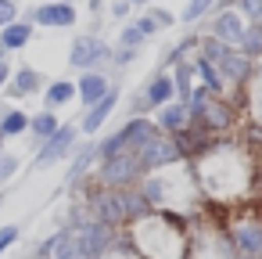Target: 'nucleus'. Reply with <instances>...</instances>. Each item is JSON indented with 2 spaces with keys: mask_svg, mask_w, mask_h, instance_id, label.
<instances>
[{
  "mask_svg": "<svg viewBox=\"0 0 262 259\" xmlns=\"http://www.w3.org/2000/svg\"><path fill=\"white\" fill-rule=\"evenodd\" d=\"M26 259H47V255H36V252H29V255H26Z\"/></svg>",
  "mask_w": 262,
  "mask_h": 259,
  "instance_id": "58836bf2",
  "label": "nucleus"
},
{
  "mask_svg": "<svg viewBox=\"0 0 262 259\" xmlns=\"http://www.w3.org/2000/svg\"><path fill=\"white\" fill-rule=\"evenodd\" d=\"M190 65H194V79H198V87H205L212 97H230V90H226L219 69H215L208 58H201V54L194 51V54H190Z\"/></svg>",
  "mask_w": 262,
  "mask_h": 259,
  "instance_id": "6ab92c4d",
  "label": "nucleus"
},
{
  "mask_svg": "<svg viewBox=\"0 0 262 259\" xmlns=\"http://www.w3.org/2000/svg\"><path fill=\"white\" fill-rule=\"evenodd\" d=\"M258 198H262V151H258Z\"/></svg>",
  "mask_w": 262,
  "mask_h": 259,
  "instance_id": "4c0bfd02",
  "label": "nucleus"
},
{
  "mask_svg": "<svg viewBox=\"0 0 262 259\" xmlns=\"http://www.w3.org/2000/svg\"><path fill=\"white\" fill-rule=\"evenodd\" d=\"M47 4H54V0H47Z\"/></svg>",
  "mask_w": 262,
  "mask_h": 259,
  "instance_id": "a19ab883",
  "label": "nucleus"
},
{
  "mask_svg": "<svg viewBox=\"0 0 262 259\" xmlns=\"http://www.w3.org/2000/svg\"><path fill=\"white\" fill-rule=\"evenodd\" d=\"M4 148H8V141H4V133H0V151H4Z\"/></svg>",
  "mask_w": 262,
  "mask_h": 259,
  "instance_id": "ea45409f",
  "label": "nucleus"
},
{
  "mask_svg": "<svg viewBox=\"0 0 262 259\" xmlns=\"http://www.w3.org/2000/svg\"><path fill=\"white\" fill-rule=\"evenodd\" d=\"M43 87H47V76L36 65L22 62V65H15V72H11V79H8V87H4L0 97H8V101H33V97L43 94Z\"/></svg>",
  "mask_w": 262,
  "mask_h": 259,
  "instance_id": "f8f14e48",
  "label": "nucleus"
},
{
  "mask_svg": "<svg viewBox=\"0 0 262 259\" xmlns=\"http://www.w3.org/2000/svg\"><path fill=\"white\" fill-rule=\"evenodd\" d=\"M0 133H4V141L29 137V112L22 105H0Z\"/></svg>",
  "mask_w": 262,
  "mask_h": 259,
  "instance_id": "4be33fe9",
  "label": "nucleus"
},
{
  "mask_svg": "<svg viewBox=\"0 0 262 259\" xmlns=\"http://www.w3.org/2000/svg\"><path fill=\"white\" fill-rule=\"evenodd\" d=\"M22 18V8H18V0H0V29H8L11 22Z\"/></svg>",
  "mask_w": 262,
  "mask_h": 259,
  "instance_id": "473e14b6",
  "label": "nucleus"
},
{
  "mask_svg": "<svg viewBox=\"0 0 262 259\" xmlns=\"http://www.w3.org/2000/svg\"><path fill=\"white\" fill-rule=\"evenodd\" d=\"M147 15H151V22L158 26V33H165V29H176V15H172L169 8H162V4H151V8H147Z\"/></svg>",
  "mask_w": 262,
  "mask_h": 259,
  "instance_id": "c756f323",
  "label": "nucleus"
},
{
  "mask_svg": "<svg viewBox=\"0 0 262 259\" xmlns=\"http://www.w3.org/2000/svg\"><path fill=\"white\" fill-rule=\"evenodd\" d=\"M194 173V184L208 205L237 209L248 202H258V155L241 137H215L208 151H201L194 162H187Z\"/></svg>",
  "mask_w": 262,
  "mask_h": 259,
  "instance_id": "f257e3e1",
  "label": "nucleus"
},
{
  "mask_svg": "<svg viewBox=\"0 0 262 259\" xmlns=\"http://www.w3.org/2000/svg\"><path fill=\"white\" fill-rule=\"evenodd\" d=\"M119 230L90 220L83 227H58L51 230L43 241L33 245L36 255H47V259H101L112 245H115Z\"/></svg>",
  "mask_w": 262,
  "mask_h": 259,
  "instance_id": "7ed1b4c3",
  "label": "nucleus"
},
{
  "mask_svg": "<svg viewBox=\"0 0 262 259\" xmlns=\"http://www.w3.org/2000/svg\"><path fill=\"white\" fill-rule=\"evenodd\" d=\"M133 26H137V29H140V33L147 36V44H151V40L158 36V26L151 22V15H147V11H140V15H133Z\"/></svg>",
  "mask_w": 262,
  "mask_h": 259,
  "instance_id": "72a5a7b5",
  "label": "nucleus"
},
{
  "mask_svg": "<svg viewBox=\"0 0 262 259\" xmlns=\"http://www.w3.org/2000/svg\"><path fill=\"white\" fill-rule=\"evenodd\" d=\"M129 4H133V11H147V8L155 4V0H129Z\"/></svg>",
  "mask_w": 262,
  "mask_h": 259,
  "instance_id": "e433bc0d",
  "label": "nucleus"
},
{
  "mask_svg": "<svg viewBox=\"0 0 262 259\" xmlns=\"http://www.w3.org/2000/svg\"><path fill=\"white\" fill-rule=\"evenodd\" d=\"M104 8H108V0H86V11H90V18H101V15H104Z\"/></svg>",
  "mask_w": 262,
  "mask_h": 259,
  "instance_id": "c9c22d12",
  "label": "nucleus"
},
{
  "mask_svg": "<svg viewBox=\"0 0 262 259\" xmlns=\"http://www.w3.org/2000/svg\"><path fill=\"white\" fill-rule=\"evenodd\" d=\"M18 173H22V155L4 148V151H0V187H4V184H11Z\"/></svg>",
  "mask_w": 262,
  "mask_h": 259,
  "instance_id": "a878e982",
  "label": "nucleus"
},
{
  "mask_svg": "<svg viewBox=\"0 0 262 259\" xmlns=\"http://www.w3.org/2000/svg\"><path fill=\"white\" fill-rule=\"evenodd\" d=\"M198 220V216H194ZM176 212H151L126 227V241L140 259H190V223Z\"/></svg>",
  "mask_w": 262,
  "mask_h": 259,
  "instance_id": "f03ea898",
  "label": "nucleus"
},
{
  "mask_svg": "<svg viewBox=\"0 0 262 259\" xmlns=\"http://www.w3.org/2000/svg\"><path fill=\"white\" fill-rule=\"evenodd\" d=\"M140 180H144V173H140L137 155H133V151H122V155L101 158L97 169H94V176H90L86 184H94V187H108V191H126V187H137Z\"/></svg>",
  "mask_w": 262,
  "mask_h": 259,
  "instance_id": "0eeeda50",
  "label": "nucleus"
},
{
  "mask_svg": "<svg viewBox=\"0 0 262 259\" xmlns=\"http://www.w3.org/2000/svg\"><path fill=\"white\" fill-rule=\"evenodd\" d=\"M76 72H108L112 69V44L94 29V33H76L69 44L65 58Z\"/></svg>",
  "mask_w": 262,
  "mask_h": 259,
  "instance_id": "423d86ee",
  "label": "nucleus"
},
{
  "mask_svg": "<svg viewBox=\"0 0 262 259\" xmlns=\"http://www.w3.org/2000/svg\"><path fill=\"white\" fill-rule=\"evenodd\" d=\"M144 58V51H126V47H112V69H119V72H126L129 65H137Z\"/></svg>",
  "mask_w": 262,
  "mask_h": 259,
  "instance_id": "c85d7f7f",
  "label": "nucleus"
},
{
  "mask_svg": "<svg viewBox=\"0 0 262 259\" xmlns=\"http://www.w3.org/2000/svg\"><path fill=\"white\" fill-rule=\"evenodd\" d=\"M137 162H140V173L151 176V173H162V169H172V166H183V155L176 148L172 137H151L140 151H137Z\"/></svg>",
  "mask_w": 262,
  "mask_h": 259,
  "instance_id": "9b49d317",
  "label": "nucleus"
},
{
  "mask_svg": "<svg viewBox=\"0 0 262 259\" xmlns=\"http://www.w3.org/2000/svg\"><path fill=\"white\" fill-rule=\"evenodd\" d=\"M65 119L58 115V112H47V108H40V112H29V141H33V151L40 148V144H47L54 133H58V126H61Z\"/></svg>",
  "mask_w": 262,
  "mask_h": 259,
  "instance_id": "aec40b11",
  "label": "nucleus"
},
{
  "mask_svg": "<svg viewBox=\"0 0 262 259\" xmlns=\"http://www.w3.org/2000/svg\"><path fill=\"white\" fill-rule=\"evenodd\" d=\"M76 148H79V126H76L72 119H65V123L58 126V133H54L47 144H40V148L33 151V169L65 166V162L76 155Z\"/></svg>",
  "mask_w": 262,
  "mask_h": 259,
  "instance_id": "1a4fd4ad",
  "label": "nucleus"
},
{
  "mask_svg": "<svg viewBox=\"0 0 262 259\" xmlns=\"http://www.w3.org/2000/svg\"><path fill=\"white\" fill-rule=\"evenodd\" d=\"M40 101H43V108L47 112H65L69 105H76V79H47V87H43V94H40Z\"/></svg>",
  "mask_w": 262,
  "mask_h": 259,
  "instance_id": "f3484780",
  "label": "nucleus"
},
{
  "mask_svg": "<svg viewBox=\"0 0 262 259\" xmlns=\"http://www.w3.org/2000/svg\"><path fill=\"white\" fill-rule=\"evenodd\" d=\"M212 11H215V0H187L183 11L176 15V22H180V26H187V29H198Z\"/></svg>",
  "mask_w": 262,
  "mask_h": 259,
  "instance_id": "b1692460",
  "label": "nucleus"
},
{
  "mask_svg": "<svg viewBox=\"0 0 262 259\" xmlns=\"http://www.w3.org/2000/svg\"><path fill=\"white\" fill-rule=\"evenodd\" d=\"M223 241L233 259H262V212L251 205H237L233 220L223 230Z\"/></svg>",
  "mask_w": 262,
  "mask_h": 259,
  "instance_id": "39448f33",
  "label": "nucleus"
},
{
  "mask_svg": "<svg viewBox=\"0 0 262 259\" xmlns=\"http://www.w3.org/2000/svg\"><path fill=\"white\" fill-rule=\"evenodd\" d=\"M198 33L219 40V44L230 47V51H241V47H244V36H248V22H244L233 8H230V11H212V15L198 26Z\"/></svg>",
  "mask_w": 262,
  "mask_h": 259,
  "instance_id": "9d476101",
  "label": "nucleus"
},
{
  "mask_svg": "<svg viewBox=\"0 0 262 259\" xmlns=\"http://www.w3.org/2000/svg\"><path fill=\"white\" fill-rule=\"evenodd\" d=\"M237 105H241V115H248V126H258L262 130V62H255V76L241 90Z\"/></svg>",
  "mask_w": 262,
  "mask_h": 259,
  "instance_id": "dca6fc26",
  "label": "nucleus"
},
{
  "mask_svg": "<svg viewBox=\"0 0 262 259\" xmlns=\"http://www.w3.org/2000/svg\"><path fill=\"white\" fill-rule=\"evenodd\" d=\"M119 101H122V87L115 83L108 97H101V101H97L94 108H86V112H79V119H76V126H79V137L86 133V137L94 141V133H101V130L108 126V119L115 115V108H119Z\"/></svg>",
  "mask_w": 262,
  "mask_h": 259,
  "instance_id": "4468645a",
  "label": "nucleus"
},
{
  "mask_svg": "<svg viewBox=\"0 0 262 259\" xmlns=\"http://www.w3.org/2000/svg\"><path fill=\"white\" fill-rule=\"evenodd\" d=\"M151 119H155V126H158L162 137H176V133H183V130L190 126V112H187V105H180V101H169V105L158 108Z\"/></svg>",
  "mask_w": 262,
  "mask_h": 259,
  "instance_id": "a211bd4d",
  "label": "nucleus"
},
{
  "mask_svg": "<svg viewBox=\"0 0 262 259\" xmlns=\"http://www.w3.org/2000/svg\"><path fill=\"white\" fill-rule=\"evenodd\" d=\"M233 11L248 26H262V0H233Z\"/></svg>",
  "mask_w": 262,
  "mask_h": 259,
  "instance_id": "bb28decb",
  "label": "nucleus"
},
{
  "mask_svg": "<svg viewBox=\"0 0 262 259\" xmlns=\"http://www.w3.org/2000/svg\"><path fill=\"white\" fill-rule=\"evenodd\" d=\"M22 18L36 29H47V33H65V29H76L79 26V4L76 0H40V4H29L22 11Z\"/></svg>",
  "mask_w": 262,
  "mask_h": 259,
  "instance_id": "6e6552de",
  "label": "nucleus"
},
{
  "mask_svg": "<svg viewBox=\"0 0 262 259\" xmlns=\"http://www.w3.org/2000/svg\"><path fill=\"white\" fill-rule=\"evenodd\" d=\"M33 36H36V26H29L26 18L11 22L8 29H0V54H18V51H26V47L33 44Z\"/></svg>",
  "mask_w": 262,
  "mask_h": 259,
  "instance_id": "412c9836",
  "label": "nucleus"
},
{
  "mask_svg": "<svg viewBox=\"0 0 262 259\" xmlns=\"http://www.w3.org/2000/svg\"><path fill=\"white\" fill-rule=\"evenodd\" d=\"M11 72H15L11 58H8V54H0V94H4V87H8V79H11Z\"/></svg>",
  "mask_w": 262,
  "mask_h": 259,
  "instance_id": "f704fd0d",
  "label": "nucleus"
},
{
  "mask_svg": "<svg viewBox=\"0 0 262 259\" xmlns=\"http://www.w3.org/2000/svg\"><path fill=\"white\" fill-rule=\"evenodd\" d=\"M22 241V227L18 223H0V259L8 255V248H15Z\"/></svg>",
  "mask_w": 262,
  "mask_h": 259,
  "instance_id": "cd10ccee",
  "label": "nucleus"
},
{
  "mask_svg": "<svg viewBox=\"0 0 262 259\" xmlns=\"http://www.w3.org/2000/svg\"><path fill=\"white\" fill-rule=\"evenodd\" d=\"M190 126L201 130L205 137H230L237 126H241V105L233 97H212L205 87H194L190 94Z\"/></svg>",
  "mask_w": 262,
  "mask_h": 259,
  "instance_id": "20e7f679",
  "label": "nucleus"
},
{
  "mask_svg": "<svg viewBox=\"0 0 262 259\" xmlns=\"http://www.w3.org/2000/svg\"><path fill=\"white\" fill-rule=\"evenodd\" d=\"M97 162H101V155H97V141L79 144V148H76V155H72V158H69V166H65V180H61V187H65L69 194H76V191L94 176Z\"/></svg>",
  "mask_w": 262,
  "mask_h": 259,
  "instance_id": "ddd939ff",
  "label": "nucleus"
},
{
  "mask_svg": "<svg viewBox=\"0 0 262 259\" xmlns=\"http://www.w3.org/2000/svg\"><path fill=\"white\" fill-rule=\"evenodd\" d=\"M112 87H115V79H112L108 72H79V79H76V101H79L83 112H86V108H94L101 97H108Z\"/></svg>",
  "mask_w": 262,
  "mask_h": 259,
  "instance_id": "2eb2a0df",
  "label": "nucleus"
},
{
  "mask_svg": "<svg viewBox=\"0 0 262 259\" xmlns=\"http://www.w3.org/2000/svg\"><path fill=\"white\" fill-rule=\"evenodd\" d=\"M101 259H140V255H137V252L129 248L126 234H119V237H115V245H112V248H108V252H104Z\"/></svg>",
  "mask_w": 262,
  "mask_h": 259,
  "instance_id": "7c9ffc66",
  "label": "nucleus"
},
{
  "mask_svg": "<svg viewBox=\"0 0 262 259\" xmlns=\"http://www.w3.org/2000/svg\"><path fill=\"white\" fill-rule=\"evenodd\" d=\"M169 76H172V97H176L180 105H190V94H194V87H198V79H194V65H190V58H183V62H176V65L169 69Z\"/></svg>",
  "mask_w": 262,
  "mask_h": 259,
  "instance_id": "5701e85b",
  "label": "nucleus"
},
{
  "mask_svg": "<svg viewBox=\"0 0 262 259\" xmlns=\"http://www.w3.org/2000/svg\"><path fill=\"white\" fill-rule=\"evenodd\" d=\"M119 26H126L129 18H133V4H129V0H108V8H104Z\"/></svg>",
  "mask_w": 262,
  "mask_h": 259,
  "instance_id": "2f4dec72",
  "label": "nucleus"
},
{
  "mask_svg": "<svg viewBox=\"0 0 262 259\" xmlns=\"http://www.w3.org/2000/svg\"><path fill=\"white\" fill-rule=\"evenodd\" d=\"M112 47H126V51H144L147 47V36L133 26V18L126 22V26H119V36H115V44Z\"/></svg>",
  "mask_w": 262,
  "mask_h": 259,
  "instance_id": "393cba45",
  "label": "nucleus"
}]
</instances>
